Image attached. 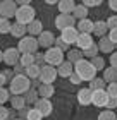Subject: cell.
<instances>
[{"label": "cell", "instance_id": "1", "mask_svg": "<svg viewBox=\"0 0 117 120\" xmlns=\"http://www.w3.org/2000/svg\"><path fill=\"white\" fill-rule=\"evenodd\" d=\"M10 93L12 96H24L28 91L31 89V79L28 75H16L10 81Z\"/></svg>", "mask_w": 117, "mask_h": 120}, {"label": "cell", "instance_id": "2", "mask_svg": "<svg viewBox=\"0 0 117 120\" xmlns=\"http://www.w3.org/2000/svg\"><path fill=\"white\" fill-rule=\"evenodd\" d=\"M74 70H76V74L79 75L83 81H90V82H91V81L97 77V69H95L93 64L88 62L86 58H83L81 62H77L74 65Z\"/></svg>", "mask_w": 117, "mask_h": 120}, {"label": "cell", "instance_id": "3", "mask_svg": "<svg viewBox=\"0 0 117 120\" xmlns=\"http://www.w3.org/2000/svg\"><path fill=\"white\" fill-rule=\"evenodd\" d=\"M38 46H40V43H38V38H35V36H24L17 43V50L21 52V55H26V53L35 55Z\"/></svg>", "mask_w": 117, "mask_h": 120}, {"label": "cell", "instance_id": "4", "mask_svg": "<svg viewBox=\"0 0 117 120\" xmlns=\"http://www.w3.org/2000/svg\"><path fill=\"white\" fill-rule=\"evenodd\" d=\"M16 19H17L19 24H24V26H29L31 22H35V9L33 5H24V7H19L17 9V14H16Z\"/></svg>", "mask_w": 117, "mask_h": 120}, {"label": "cell", "instance_id": "5", "mask_svg": "<svg viewBox=\"0 0 117 120\" xmlns=\"http://www.w3.org/2000/svg\"><path fill=\"white\" fill-rule=\"evenodd\" d=\"M45 58H47V65H52V67H60L65 60H64V52L59 50L57 46L53 48H48V50L45 52Z\"/></svg>", "mask_w": 117, "mask_h": 120}, {"label": "cell", "instance_id": "6", "mask_svg": "<svg viewBox=\"0 0 117 120\" xmlns=\"http://www.w3.org/2000/svg\"><path fill=\"white\" fill-rule=\"evenodd\" d=\"M2 62L5 65H12V67H16V65L21 62V52L17 50V46L4 50L2 52Z\"/></svg>", "mask_w": 117, "mask_h": 120}, {"label": "cell", "instance_id": "7", "mask_svg": "<svg viewBox=\"0 0 117 120\" xmlns=\"http://www.w3.org/2000/svg\"><path fill=\"white\" fill-rule=\"evenodd\" d=\"M17 4L14 0H4L0 4V14H2V19H10V17H16L17 14Z\"/></svg>", "mask_w": 117, "mask_h": 120}, {"label": "cell", "instance_id": "8", "mask_svg": "<svg viewBox=\"0 0 117 120\" xmlns=\"http://www.w3.org/2000/svg\"><path fill=\"white\" fill-rule=\"evenodd\" d=\"M74 15H71V14H59L57 17H55V28L60 29V31H64V29H67V28H74Z\"/></svg>", "mask_w": 117, "mask_h": 120}, {"label": "cell", "instance_id": "9", "mask_svg": "<svg viewBox=\"0 0 117 120\" xmlns=\"http://www.w3.org/2000/svg\"><path fill=\"white\" fill-rule=\"evenodd\" d=\"M57 69L52 67V65H45V67L41 69V75H40V81H41V84H53L55 82V79H57Z\"/></svg>", "mask_w": 117, "mask_h": 120}, {"label": "cell", "instance_id": "10", "mask_svg": "<svg viewBox=\"0 0 117 120\" xmlns=\"http://www.w3.org/2000/svg\"><path fill=\"white\" fill-rule=\"evenodd\" d=\"M109 101H110V96H109L107 89L93 91V105H95V106H100V108H102V106H105V108H107Z\"/></svg>", "mask_w": 117, "mask_h": 120}, {"label": "cell", "instance_id": "11", "mask_svg": "<svg viewBox=\"0 0 117 120\" xmlns=\"http://www.w3.org/2000/svg\"><path fill=\"white\" fill-rule=\"evenodd\" d=\"M81 33L77 31V28H67L64 31H60V38L67 43V45H72V43H77V38H79Z\"/></svg>", "mask_w": 117, "mask_h": 120}, {"label": "cell", "instance_id": "12", "mask_svg": "<svg viewBox=\"0 0 117 120\" xmlns=\"http://www.w3.org/2000/svg\"><path fill=\"white\" fill-rule=\"evenodd\" d=\"M55 40L57 38L53 36V33H50V31H43L40 36H38V43H40V46L43 48H53L55 46Z\"/></svg>", "mask_w": 117, "mask_h": 120}, {"label": "cell", "instance_id": "13", "mask_svg": "<svg viewBox=\"0 0 117 120\" xmlns=\"http://www.w3.org/2000/svg\"><path fill=\"white\" fill-rule=\"evenodd\" d=\"M77 101L81 103L83 106H88L93 103V91L90 88H83L77 91Z\"/></svg>", "mask_w": 117, "mask_h": 120}, {"label": "cell", "instance_id": "14", "mask_svg": "<svg viewBox=\"0 0 117 120\" xmlns=\"http://www.w3.org/2000/svg\"><path fill=\"white\" fill-rule=\"evenodd\" d=\"M35 108L41 113L43 117H48L50 113L53 112V105H52V101H50V100H45V98H40V101H38L36 105H35Z\"/></svg>", "mask_w": 117, "mask_h": 120}, {"label": "cell", "instance_id": "15", "mask_svg": "<svg viewBox=\"0 0 117 120\" xmlns=\"http://www.w3.org/2000/svg\"><path fill=\"white\" fill-rule=\"evenodd\" d=\"M77 31L81 33V34H93V28H95V22L90 19H83V21H77L76 24Z\"/></svg>", "mask_w": 117, "mask_h": 120}, {"label": "cell", "instance_id": "16", "mask_svg": "<svg viewBox=\"0 0 117 120\" xmlns=\"http://www.w3.org/2000/svg\"><path fill=\"white\" fill-rule=\"evenodd\" d=\"M59 5V10H60V14H74V10L77 5L74 4V0H60V2L57 4Z\"/></svg>", "mask_w": 117, "mask_h": 120}, {"label": "cell", "instance_id": "17", "mask_svg": "<svg viewBox=\"0 0 117 120\" xmlns=\"http://www.w3.org/2000/svg\"><path fill=\"white\" fill-rule=\"evenodd\" d=\"M98 48H100V52H102V53H110V55H112L115 45L110 41L109 36H103V38H100V41H98Z\"/></svg>", "mask_w": 117, "mask_h": 120}, {"label": "cell", "instance_id": "18", "mask_svg": "<svg viewBox=\"0 0 117 120\" xmlns=\"http://www.w3.org/2000/svg\"><path fill=\"white\" fill-rule=\"evenodd\" d=\"M91 45H95V41H93L91 34H79V38H77V43H76V46L79 48L81 52L88 50V48H90Z\"/></svg>", "mask_w": 117, "mask_h": 120}, {"label": "cell", "instance_id": "19", "mask_svg": "<svg viewBox=\"0 0 117 120\" xmlns=\"http://www.w3.org/2000/svg\"><path fill=\"white\" fill-rule=\"evenodd\" d=\"M57 72H59L60 77H71V75L74 74V64H71L69 60H65L60 67H57Z\"/></svg>", "mask_w": 117, "mask_h": 120}, {"label": "cell", "instance_id": "20", "mask_svg": "<svg viewBox=\"0 0 117 120\" xmlns=\"http://www.w3.org/2000/svg\"><path fill=\"white\" fill-rule=\"evenodd\" d=\"M109 31L110 29H109V26H107V21H97V22H95V28H93V34L95 36L103 38Z\"/></svg>", "mask_w": 117, "mask_h": 120}, {"label": "cell", "instance_id": "21", "mask_svg": "<svg viewBox=\"0 0 117 120\" xmlns=\"http://www.w3.org/2000/svg\"><path fill=\"white\" fill-rule=\"evenodd\" d=\"M26 33H28V26H24V24H19V22H14V24H12L10 34H12L14 38H19V40H23V38L26 36Z\"/></svg>", "mask_w": 117, "mask_h": 120}, {"label": "cell", "instance_id": "22", "mask_svg": "<svg viewBox=\"0 0 117 120\" xmlns=\"http://www.w3.org/2000/svg\"><path fill=\"white\" fill-rule=\"evenodd\" d=\"M43 33V22L41 21H35V22H31L29 26H28V34L29 36H40Z\"/></svg>", "mask_w": 117, "mask_h": 120}, {"label": "cell", "instance_id": "23", "mask_svg": "<svg viewBox=\"0 0 117 120\" xmlns=\"http://www.w3.org/2000/svg\"><path fill=\"white\" fill-rule=\"evenodd\" d=\"M83 58H85V53H83L79 48H74V50H69L67 52V60H69L71 64H74V65L77 62H81Z\"/></svg>", "mask_w": 117, "mask_h": 120}, {"label": "cell", "instance_id": "24", "mask_svg": "<svg viewBox=\"0 0 117 120\" xmlns=\"http://www.w3.org/2000/svg\"><path fill=\"white\" fill-rule=\"evenodd\" d=\"M38 93H40V98L50 100L55 94V88H53V84H41V88L38 89Z\"/></svg>", "mask_w": 117, "mask_h": 120}, {"label": "cell", "instance_id": "25", "mask_svg": "<svg viewBox=\"0 0 117 120\" xmlns=\"http://www.w3.org/2000/svg\"><path fill=\"white\" fill-rule=\"evenodd\" d=\"M103 79L107 84H112V82H117V69L114 67H107L103 70Z\"/></svg>", "mask_w": 117, "mask_h": 120}, {"label": "cell", "instance_id": "26", "mask_svg": "<svg viewBox=\"0 0 117 120\" xmlns=\"http://www.w3.org/2000/svg\"><path fill=\"white\" fill-rule=\"evenodd\" d=\"M107 82H105V79L103 77H95L91 82H90V86H88V88H90L91 91H100V89H107Z\"/></svg>", "mask_w": 117, "mask_h": 120}, {"label": "cell", "instance_id": "27", "mask_svg": "<svg viewBox=\"0 0 117 120\" xmlns=\"http://www.w3.org/2000/svg\"><path fill=\"white\" fill-rule=\"evenodd\" d=\"M10 105H12V108H14V110H23V108H26V105H28V103H26V98L24 96H12V98H10Z\"/></svg>", "mask_w": 117, "mask_h": 120}, {"label": "cell", "instance_id": "28", "mask_svg": "<svg viewBox=\"0 0 117 120\" xmlns=\"http://www.w3.org/2000/svg\"><path fill=\"white\" fill-rule=\"evenodd\" d=\"M24 98H26V103L28 105H36L38 101H40V93H38V89H29L24 94Z\"/></svg>", "mask_w": 117, "mask_h": 120}, {"label": "cell", "instance_id": "29", "mask_svg": "<svg viewBox=\"0 0 117 120\" xmlns=\"http://www.w3.org/2000/svg\"><path fill=\"white\" fill-rule=\"evenodd\" d=\"M74 19H77V21H83V19H88V7H85L83 4H77V7H76V10H74Z\"/></svg>", "mask_w": 117, "mask_h": 120}, {"label": "cell", "instance_id": "30", "mask_svg": "<svg viewBox=\"0 0 117 120\" xmlns=\"http://www.w3.org/2000/svg\"><path fill=\"white\" fill-rule=\"evenodd\" d=\"M26 75H28V77H29L31 81L33 79H40V75H41V67H40V65H31V67H28L26 69Z\"/></svg>", "mask_w": 117, "mask_h": 120}, {"label": "cell", "instance_id": "31", "mask_svg": "<svg viewBox=\"0 0 117 120\" xmlns=\"http://www.w3.org/2000/svg\"><path fill=\"white\" fill-rule=\"evenodd\" d=\"M16 77L14 70H9V69H4L2 72H0V82H2V88H5V82H10Z\"/></svg>", "mask_w": 117, "mask_h": 120}, {"label": "cell", "instance_id": "32", "mask_svg": "<svg viewBox=\"0 0 117 120\" xmlns=\"http://www.w3.org/2000/svg\"><path fill=\"white\" fill-rule=\"evenodd\" d=\"M21 65H23L24 69L31 67V65H35V55H31V53H26V55H21Z\"/></svg>", "mask_w": 117, "mask_h": 120}, {"label": "cell", "instance_id": "33", "mask_svg": "<svg viewBox=\"0 0 117 120\" xmlns=\"http://www.w3.org/2000/svg\"><path fill=\"white\" fill-rule=\"evenodd\" d=\"M98 52H100V48H98V43H95V45H91L88 50H85L83 53H85V57H88V58H95V57H98Z\"/></svg>", "mask_w": 117, "mask_h": 120}, {"label": "cell", "instance_id": "34", "mask_svg": "<svg viewBox=\"0 0 117 120\" xmlns=\"http://www.w3.org/2000/svg\"><path fill=\"white\" fill-rule=\"evenodd\" d=\"M90 62L93 64V67L97 69V70H102V69L105 70V69H107V67H105V62H103V58L100 57V55H98V57H95V58H91Z\"/></svg>", "mask_w": 117, "mask_h": 120}, {"label": "cell", "instance_id": "35", "mask_svg": "<svg viewBox=\"0 0 117 120\" xmlns=\"http://www.w3.org/2000/svg\"><path fill=\"white\" fill-rule=\"evenodd\" d=\"M98 120H117V117H115V113L112 110H103L98 115Z\"/></svg>", "mask_w": 117, "mask_h": 120}, {"label": "cell", "instance_id": "36", "mask_svg": "<svg viewBox=\"0 0 117 120\" xmlns=\"http://www.w3.org/2000/svg\"><path fill=\"white\" fill-rule=\"evenodd\" d=\"M12 29V24L9 22V19H0V33L5 34V33H10Z\"/></svg>", "mask_w": 117, "mask_h": 120}, {"label": "cell", "instance_id": "37", "mask_svg": "<svg viewBox=\"0 0 117 120\" xmlns=\"http://www.w3.org/2000/svg\"><path fill=\"white\" fill-rule=\"evenodd\" d=\"M41 118H43V115L36 110L35 106L29 110V113H28V117H26V120H41Z\"/></svg>", "mask_w": 117, "mask_h": 120}, {"label": "cell", "instance_id": "38", "mask_svg": "<svg viewBox=\"0 0 117 120\" xmlns=\"http://www.w3.org/2000/svg\"><path fill=\"white\" fill-rule=\"evenodd\" d=\"M10 89H7V88H2L0 89V103H2V105H5V101H9L10 100Z\"/></svg>", "mask_w": 117, "mask_h": 120}, {"label": "cell", "instance_id": "39", "mask_svg": "<svg viewBox=\"0 0 117 120\" xmlns=\"http://www.w3.org/2000/svg\"><path fill=\"white\" fill-rule=\"evenodd\" d=\"M35 64L40 65V67L43 69L47 65V58H45V53H35Z\"/></svg>", "mask_w": 117, "mask_h": 120}, {"label": "cell", "instance_id": "40", "mask_svg": "<svg viewBox=\"0 0 117 120\" xmlns=\"http://www.w3.org/2000/svg\"><path fill=\"white\" fill-rule=\"evenodd\" d=\"M107 93H109V96L112 98V100H117V82L109 84L107 86Z\"/></svg>", "mask_w": 117, "mask_h": 120}, {"label": "cell", "instance_id": "41", "mask_svg": "<svg viewBox=\"0 0 117 120\" xmlns=\"http://www.w3.org/2000/svg\"><path fill=\"white\" fill-rule=\"evenodd\" d=\"M55 46H57L59 50H62V52H69V46L71 45H67L62 38H57V40H55Z\"/></svg>", "mask_w": 117, "mask_h": 120}, {"label": "cell", "instance_id": "42", "mask_svg": "<svg viewBox=\"0 0 117 120\" xmlns=\"http://www.w3.org/2000/svg\"><path fill=\"white\" fill-rule=\"evenodd\" d=\"M9 117H12V112L7 110L5 106H0V120H7Z\"/></svg>", "mask_w": 117, "mask_h": 120}, {"label": "cell", "instance_id": "43", "mask_svg": "<svg viewBox=\"0 0 117 120\" xmlns=\"http://www.w3.org/2000/svg\"><path fill=\"white\" fill-rule=\"evenodd\" d=\"M107 26L109 29H117V15H110L107 19Z\"/></svg>", "mask_w": 117, "mask_h": 120}, {"label": "cell", "instance_id": "44", "mask_svg": "<svg viewBox=\"0 0 117 120\" xmlns=\"http://www.w3.org/2000/svg\"><path fill=\"white\" fill-rule=\"evenodd\" d=\"M14 74H16V75H26V69H24L21 64H17V65L14 67Z\"/></svg>", "mask_w": 117, "mask_h": 120}, {"label": "cell", "instance_id": "45", "mask_svg": "<svg viewBox=\"0 0 117 120\" xmlns=\"http://www.w3.org/2000/svg\"><path fill=\"white\" fill-rule=\"evenodd\" d=\"M107 36L110 38V41H112V43H114V45L117 46V29H110Z\"/></svg>", "mask_w": 117, "mask_h": 120}, {"label": "cell", "instance_id": "46", "mask_svg": "<svg viewBox=\"0 0 117 120\" xmlns=\"http://www.w3.org/2000/svg\"><path fill=\"white\" fill-rule=\"evenodd\" d=\"M69 81H71V84H76V86L83 82V79H81V77H79V75H77L76 72H74V74H72L71 77H69Z\"/></svg>", "mask_w": 117, "mask_h": 120}, {"label": "cell", "instance_id": "47", "mask_svg": "<svg viewBox=\"0 0 117 120\" xmlns=\"http://www.w3.org/2000/svg\"><path fill=\"white\" fill-rule=\"evenodd\" d=\"M83 5L85 7H97V5H100V0H85Z\"/></svg>", "mask_w": 117, "mask_h": 120}, {"label": "cell", "instance_id": "48", "mask_svg": "<svg viewBox=\"0 0 117 120\" xmlns=\"http://www.w3.org/2000/svg\"><path fill=\"white\" fill-rule=\"evenodd\" d=\"M29 110H31L29 106H26V108H23V110H19V118L26 120V117H28V113H29Z\"/></svg>", "mask_w": 117, "mask_h": 120}, {"label": "cell", "instance_id": "49", "mask_svg": "<svg viewBox=\"0 0 117 120\" xmlns=\"http://www.w3.org/2000/svg\"><path fill=\"white\" fill-rule=\"evenodd\" d=\"M117 108V100H112V98H110V101H109V105H107V110H115Z\"/></svg>", "mask_w": 117, "mask_h": 120}, {"label": "cell", "instance_id": "50", "mask_svg": "<svg viewBox=\"0 0 117 120\" xmlns=\"http://www.w3.org/2000/svg\"><path fill=\"white\" fill-rule=\"evenodd\" d=\"M31 88H33V89H40V88H41V81H40V79H33V81H31Z\"/></svg>", "mask_w": 117, "mask_h": 120}, {"label": "cell", "instance_id": "51", "mask_svg": "<svg viewBox=\"0 0 117 120\" xmlns=\"http://www.w3.org/2000/svg\"><path fill=\"white\" fill-rule=\"evenodd\" d=\"M110 64H112V67H114V69H117V52L110 55Z\"/></svg>", "mask_w": 117, "mask_h": 120}, {"label": "cell", "instance_id": "52", "mask_svg": "<svg viewBox=\"0 0 117 120\" xmlns=\"http://www.w3.org/2000/svg\"><path fill=\"white\" fill-rule=\"evenodd\" d=\"M109 7H110V10H115V12H117V0H110Z\"/></svg>", "mask_w": 117, "mask_h": 120}, {"label": "cell", "instance_id": "53", "mask_svg": "<svg viewBox=\"0 0 117 120\" xmlns=\"http://www.w3.org/2000/svg\"><path fill=\"white\" fill-rule=\"evenodd\" d=\"M12 120H23V118H19V117H17V118H12Z\"/></svg>", "mask_w": 117, "mask_h": 120}]
</instances>
